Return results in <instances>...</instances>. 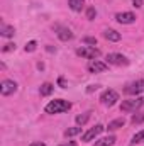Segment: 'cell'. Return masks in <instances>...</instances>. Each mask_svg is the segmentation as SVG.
Wrapping results in <instances>:
<instances>
[{
  "mask_svg": "<svg viewBox=\"0 0 144 146\" xmlns=\"http://www.w3.org/2000/svg\"><path fill=\"white\" fill-rule=\"evenodd\" d=\"M71 109V102L68 100H63V99H54L51 100L48 106H46V112L48 114H61V112H66V110Z\"/></svg>",
  "mask_w": 144,
  "mask_h": 146,
  "instance_id": "cell-1",
  "label": "cell"
},
{
  "mask_svg": "<svg viewBox=\"0 0 144 146\" xmlns=\"http://www.w3.org/2000/svg\"><path fill=\"white\" fill-rule=\"evenodd\" d=\"M144 104L143 97H134V99H129V100H122L120 104V110L122 112H136L137 109H141Z\"/></svg>",
  "mask_w": 144,
  "mask_h": 146,
  "instance_id": "cell-2",
  "label": "cell"
},
{
  "mask_svg": "<svg viewBox=\"0 0 144 146\" xmlns=\"http://www.w3.org/2000/svg\"><path fill=\"white\" fill-rule=\"evenodd\" d=\"M76 54L81 56V58H87V60H97L102 53H100V49L95 48V46H81V48L76 49Z\"/></svg>",
  "mask_w": 144,
  "mask_h": 146,
  "instance_id": "cell-3",
  "label": "cell"
},
{
  "mask_svg": "<svg viewBox=\"0 0 144 146\" xmlns=\"http://www.w3.org/2000/svg\"><path fill=\"white\" fill-rule=\"evenodd\" d=\"M117 100H119V94H117L115 90H112V88L105 90V92L100 95V102H102L104 106H107V107L115 106V104H117Z\"/></svg>",
  "mask_w": 144,
  "mask_h": 146,
  "instance_id": "cell-4",
  "label": "cell"
},
{
  "mask_svg": "<svg viewBox=\"0 0 144 146\" xmlns=\"http://www.w3.org/2000/svg\"><path fill=\"white\" fill-rule=\"evenodd\" d=\"M107 63L108 65H115V66H127L129 65V60L124 54H120V53H108Z\"/></svg>",
  "mask_w": 144,
  "mask_h": 146,
  "instance_id": "cell-5",
  "label": "cell"
},
{
  "mask_svg": "<svg viewBox=\"0 0 144 146\" xmlns=\"http://www.w3.org/2000/svg\"><path fill=\"white\" fill-rule=\"evenodd\" d=\"M104 129H105V127H104L102 124H97V126L90 127L87 133H83V134H81V141H83V143H90V141H93V139H95L102 131H104Z\"/></svg>",
  "mask_w": 144,
  "mask_h": 146,
  "instance_id": "cell-6",
  "label": "cell"
},
{
  "mask_svg": "<svg viewBox=\"0 0 144 146\" xmlns=\"http://www.w3.org/2000/svg\"><path fill=\"white\" fill-rule=\"evenodd\" d=\"M124 92H126L127 95H137V94H143L144 92V78L143 80H136V82L129 83V85L124 88Z\"/></svg>",
  "mask_w": 144,
  "mask_h": 146,
  "instance_id": "cell-7",
  "label": "cell"
},
{
  "mask_svg": "<svg viewBox=\"0 0 144 146\" xmlns=\"http://www.w3.org/2000/svg\"><path fill=\"white\" fill-rule=\"evenodd\" d=\"M15 92H17V83H15L14 80H3V82L0 83V94H2L3 97L12 95V94H15Z\"/></svg>",
  "mask_w": 144,
  "mask_h": 146,
  "instance_id": "cell-8",
  "label": "cell"
},
{
  "mask_svg": "<svg viewBox=\"0 0 144 146\" xmlns=\"http://www.w3.org/2000/svg\"><path fill=\"white\" fill-rule=\"evenodd\" d=\"M87 68H88L90 73H102L108 68V65L104 63V61H100V60H90L88 65H87Z\"/></svg>",
  "mask_w": 144,
  "mask_h": 146,
  "instance_id": "cell-9",
  "label": "cell"
},
{
  "mask_svg": "<svg viewBox=\"0 0 144 146\" xmlns=\"http://www.w3.org/2000/svg\"><path fill=\"white\" fill-rule=\"evenodd\" d=\"M115 21L120 24H132V22H136V15L132 12H119V14H115Z\"/></svg>",
  "mask_w": 144,
  "mask_h": 146,
  "instance_id": "cell-10",
  "label": "cell"
},
{
  "mask_svg": "<svg viewBox=\"0 0 144 146\" xmlns=\"http://www.w3.org/2000/svg\"><path fill=\"white\" fill-rule=\"evenodd\" d=\"M104 37H105L107 41L117 42V41H120V39H122V34H120V33H117L115 29H105V31H104Z\"/></svg>",
  "mask_w": 144,
  "mask_h": 146,
  "instance_id": "cell-11",
  "label": "cell"
},
{
  "mask_svg": "<svg viewBox=\"0 0 144 146\" xmlns=\"http://www.w3.org/2000/svg\"><path fill=\"white\" fill-rule=\"evenodd\" d=\"M56 34H58V37L61 39V41H71L73 39V33L68 29V27H56Z\"/></svg>",
  "mask_w": 144,
  "mask_h": 146,
  "instance_id": "cell-12",
  "label": "cell"
},
{
  "mask_svg": "<svg viewBox=\"0 0 144 146\" xmlns=\"http://www.w3.org/2000/svg\"><path fill=\"white\" fill-rule=\"evenodd\" d=\"M126 126V119L124 117H117V119H114V121H110L107 126L108 131H117V129H120V127H124Z\"/></svg>",
  "mask_w": 144,
  "mask_h": 146,
  "instance_id": "cell-13",
  "label": "cell"
},
{
  "mask_svg": "<svg viewBox=\"0 0 144 146\" xmlns=\"http://www.w3.org/2000/svg\"><path fill=\"white\" fill-rule=\"evenodd\" d=\"M53 90H54V85H53V83H49V82H46V83H42V85H41L39 94H41V97H48V95H51V94H53Z\"/></svg>",
  "mask_w": 144,
  "mask_h": 146,
  "instance_id": "cell-14",
  "label": "cell"
},
{
  "mask_svg": "<svg viewBox=\"0 0 144 146\" xmlns=\"http://www.w3.org/2000/svg\"><path fill=\"white\" fill-rule=\"evenodd\" d=\"M68 5H70V9H71L73 12H81L85 2L83 0H68Z\"/></svg>",
  "mask_w": 144,
  "mask_h": 146,
  "instance_id": "cell-15",
  "label": "cell"
},
{
  "mask_svg": "<svg viewBox=\"0 0 144 146\" xmlns=\"http://www.w3.org/2000/svg\"><path fill=\"white\" fill-rule=\"evenodd\" d=\"M115 145V136H105L102 139H98L95 146H114Z\"/></svg>",
  "mask_w": 144,
  "mask_h": 146,
  "instance_id": "cell-16",
  "label": "cell"
},
{
  "mask_svg": "<svg viewBox=\"0 0 144 146\" xmlns=\"http://www.w3.org/2000/svg\"><path fill=\"white\" fill-rule=\"evenodd\" d=\"M0 34H2L3 37H14V34H15V29H14V26H2Z\"/></svg>",
  "mask_w": 144,
  "mask_h": 146,
  "instance_id": "cell-17",
  "label": "cell"
},
{
  "mask_svg": "<svg viewBox=\"0 0 144 146\" xmlns=\"http://www.w3.org/2000/svg\"><path fill=\"white\" fill-rule=\"evenodd\" d=\"M81 133V126H75V127H68L65 131V138H75Z\"/></svg>",
  "mask_w": 144,
  "mask_h": 146,
  "instance_id": "cell-18",
  "label": "cell"
},
{
  "mask_svg": "<svg viewBox=\"0 0 144 146\" xmlns=\"http://www.w3.org/2000/svg\"><path fill=\"white\" fill-rule=\"evenodd\" d=\"M90 115H92V112H85V114H80V115H76V124H78V126H83V124H87V122H88V119H90Z\"/></svg>",
  "mask_w": 144,
  "mask_h": 146,
  "instance_id": "cell-19",
  "label": "cell"
},
{
  "mask_svg": "<svg viewBox=\"0 0 144 146\" xmlns=\"http://www.w3.org/2000/svg\"><path fill=\"white\" fill-rule=\"evenodd\" d=\"M131 122H132L134 126L143 124V122H144V112H137V114H134V115H132V119H131Z\"/></svg>",
  "mask_w": 144,
  "mask_h": 146,
  "instance_id": "cell-20",
  "label": "cell"
},
{
  "mask_svg": "<svg viewBox=\"0 0 144 146\" xmlns=\"http://www.w3.org/2000/svg\"><path fill=\"white\" fill-rule=\"evenodd\" d=\"M132 145H139V143H144V129L143 131H139V133H136L134 136H132V141H131Z\"/></svg>",
  "mask_w": 144,
  "mask_h": 146,
  "instance_id": "cell-21",
  "label": "cell"
},
{
  "mask_svg": "<svg viewBox=\"0 0 144 146\" xmlns=\"http://www.w3.org/2000/svg\"><path fill=\"white\" fill-rule=\"evenodd\" d=\"M36 48H37V42H36V41H29V42L26 44L24 51H26V53H32V51H36Z\"/></svg>",
  "mask_w": 144,
  "mask_h": 146,
  "instance_id": "cell-22",
  "label": "cell"
},
{
  "mask_svg": "<svg viewBox=\"0 0 144 146\" xmlns=\"http://www.w3.org/2000/svg\"><path fill=\"white\" fill-rule=\"evenodd\" d=\"M95 15H97L95 7H88V10H87V19H88V21H93V19H95Z\"/></svg>",
  "mask_w": 144,
  "mask_h": 146,
  "instance_id": "cell-23",
  "label": "cell"
},
{
  "mask_svg": "<svg viewBox=\"0 0 144 146\" xmlns=\"http://www.w3.org/2000/svg\"><path fill=\"white\" fill-rule=\"evenodd\" d=\"M83 42L85 44H90V46H97V37L87 36V37H83Z\"/></svg>",
  "mask_w": 144,
  "mask_h": 146,
  "instance_id": "cell-24",
  "label": "cell"
},
{
  "mask_svg": "<svg viewBox=\"0 0 144 146\" xmlns=\"http://www.w3.org/2000/svg\"><path fill=\"white\" fill-rule=\"evenodd\" d=\"M14 49H15V44H14V42H7V44H5V46L2 48V51H3V53H9V51H14Z\"/></svg>",
  "mask_w": 144,
  "mask_h": 146,
  "instance_id": "cell-25",
  "label": "cell"
},
{
  "mask_svg": "<svg viewBox=\"0 0 144 146\" xmlns=\"http://www.w3.org/2000/svg\"><path fill=\"white\" fill-rule=\"evenodd\" d=\"M58 85H59L61 88H66V80H65L63 76H59V80H58Z\"/></svg>",
  "mask_w": 144,
  "mask_h": 146,
  "instance_id": "cell-26",
  "label": "cell"
},
{
  "mask_svg": "<svg viewBox=\"0 0 144 146\" xmlns=\"http://www.w3.org/2000/svg\"><path fill=\"white\" fill-rule=\"evenodd\" d=\"M132 5H134L136 9H141V7H143V0H132Z\"/></svg>",
  "mask_w": 144,
  "mask_h": 146,
  "instance_id": "cell-27",
  "label": "cell"
},
{
  "mask_svg": "<svg viewBox=\"0 0 144 146\" xmlns=\"http://www.w3.org/2000/svg\"><path fill=\"white\" fill-rule=\"evenodd\" d=\"M97 88H98V85H90V87L87 88V92H88V94H92V92H95Z\"/></svg>",
  "mask_w": 144,
  "mask_h": 146,
  "instance_id": "cell-28",
  "label": "cell"
},
{
  "mask_svg": "<svg viewBox=\"0 0 144 146\" xmlns=\"http://www.w3.org/2000/svg\"><path fill=\"white\" fill-rule=\"evenodd\" d=\"M31 146H46V145L41 143V141H37V143H31Z\"/></svg>",
  "mask_w": 144,
  "mask_h": 146,
  "instance_id": "cell-29",
  "label": "cell"
},
{
  "mask_svg": "<svg viewBox=\"0 0 144 146\" xmlns=\"http://www.w3.org/2000/svg\"><path fill=\"white\" fill-rule=\"evenodd\" d=\"M61 146H75V143H68V145H61Z\"/></svg>",
  "mask_w": 144,
  "mask_h": 146,
  "instance_id": "cell-30",
  "label": "cell"
}]
</instances>
